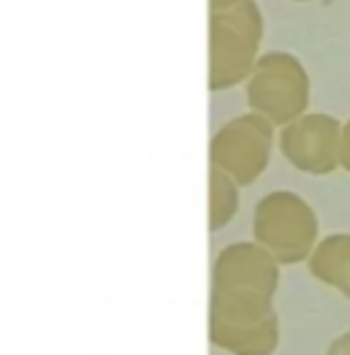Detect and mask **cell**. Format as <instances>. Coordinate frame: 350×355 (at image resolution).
Masks as SVG:
<instances>
[{
    "mask_svg": "<svg viewBox=\"0 0 350 355\" xmlns=\"http://www.w3.org/2000/svg\"><path fill=\"white\" fill-rule=\"evenodd\" d=\"M277 261L261 243H234L214 263L209 336L234 355H270L277 348Z\"/></svg>",
    "mask_w": 350,
    "mask_h": 355,
    "instance_id": "cell-1",
    "label": "cell"
},
{
    "mask_svg": "<svg viewBox=\"0 0 350 355\" xmlns=\"http://www.w3.org/2000/svg\"><path fill=\"white\" fill-rule=\"evenodd\" d=\"M263 15L256 0L227 10H209V90L234 88L256 69Z\"/></svg>",
    "mask_w": 350,
    "mask_h": 355,
    "instance_id": "cell-2",
    "label": "cell"
},
{
    "mask_svg": "<svg viewBox=\"0 0 350 355\" xmlns=\"http://www.w3.org/2000/svg\"><path fill=\"white\" fill-rule=\"evenodd\" d=\"M246 98L253 112L285 127L306 110L309 76L295 54L268 51L256 61V69L248 76Z\"/></svg>",
    "mask_w": 350,
    "mask_h": 355,
    "instance_id": "cell-3",
    "label": "cell"
},
{
    "mask_svg": "<svg viewBox=\"0 0 350 355\" xmlns=\"http://www.w3.org/2000/svg\"><path fill=\"white\" fill-rule=\"evenodd\" d=\"M316 214L299 195L270 193L253 212V236L277 263H299L314 251Z\"/></svg>",
    "mask_w": 350,
    "mask_h": 355,
    "instance_id": "cell-4",
    "label": "cell"
},
{
    "mask_svg": "<svg viewBox=\"0 0 350 355\" xmlns=\"http://www.w3.org/2000/svg\"><path fill=\"white\" fill-rule=\"evenodd\" d=\"M272 146V122L248 112L227 122L212 139V166L234 178L238 185L253 183L268 166Z\"/></svg>",
    "mask_w": 350,
    "mask_h": 355,
    "instance_id": "cell-5",
    "label": "cell"
},
{
    "mask_svg": "<svg viewBox=\"0 0 350 355\" xmlns=\"http://www.w3.org/2000/svg\"><path fill=\"white\" fill-rule=\"evenodd\" d=\"M280 148L295 168L314 175L331 173L340 163V124L329 114H304L285 124Z\"/></svg>",
    "mask_w": 350,
    "mask_h": 355,
    "instance_id": "cell-6",
    "label": "cell"
},
{
    "mask_svg": "<svg viewBox=\"0 0 350 355\" xmlns=\"http://www.w3.org/2000/svg\"><path fill=\"white\" fill-rule=\"evenodd\" d=\"M309 270L324 285L340 290L350 300V234H335L311 251Z\"/></svg>",
    "mask_w": 350,
    "mask_h": 355,
    "instance_id": "cell-7",
    "label": "cell"
},
{
    "mask_svg": "<svg viewBox=\"0 0 350 355\" xmlns=\"http://www.w3.org/2000/svg\"><path fill=\"white\" fill-rule=\"evenodd\" d=\"M209 183H212V207H209V227L212 229H222L229 219L234 217L238 207V190H236V180L229 178L224 171L212 166L209 173Z\"/></svg>",
    "mask_w": 350,
    "mask_h": 355,
    "instance_id": "cell-8",
    "label": "cell"
},
{
    "mask_svg": "<svg viewBox=\"0 0 350 355\" xmlns=\"http://www.w3.org/2000/svg\"><path fill=\"white\" fill-rule=\"evenodd\" d=\"M340 166L350 171V119L340 129Z\"/></svg>",
    "mask_w": 350,
    "mask_h": 355,
    "instance_id": "cell-9",
    "label": "cell"
},
{
    "mask_svg": "<svg viewBox=\"0 0 350 355\" xmlns=\"http://www.w3.org/2000/svg\"><path fill=\"white\" fill-rule=\"evenodd\" d=\"M326 355H350V331L343 336H338V338L331 343V348Z\"/></svg>",
    "mask_w": 350,
    "mask_h": 355,
    "instance_id": "cell-10",
    "label": "cell"
},
{
    "mask_svg": "<svg viewBox=\"0 0 350 355\" xmlns=\"http://www.w3.org/2000/svg\"><path fill=\"white\" fill-rule=\"evenodd\" d=\"M238 3H243V0H209V10H227Z\"/></svg>",
    "mask_w": 350,
    "mask_h": 355,
    "instance_id": "cell-11",
    "label": "cell"
},
{
    "mask_svg": "<svg viewBox=\"0 0 350 355\" xmlns=\"http://www.w3.org/2000/svg\"><path fill=\"white\" fill-rule=\"evenodd\" d=\"M292 3H309V0H292Z\"/></svg>",
    "mask_w": 350,
    "mask_h": 355,
    "instance_id": "cell-12",
    "label": "cell"
}]
</instances>
